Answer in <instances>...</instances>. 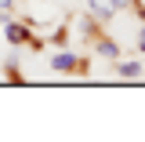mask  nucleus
<instances>
[{"label": "nucleus", "mask_w": 145, "mask_h": 142, "mask_svg": "<svg viewBox=\"0 0 145 142\" xmlns=\"http://www.w3.org/2000/svg\"><path fill=\"white\" fill-rule=\"evenodd\" d=\"M138 51L145 55V26H142V33H138Z\"/></svg>", "instance_id": "nucleus-6"}, {"label": "nucleus", "mask_w": 145, "mask_h": 142, "mask_svg": "<svg viewBox=\"0 0 145 142\" xmlns=\"http://www.w3.org/2000/svg\"><path fill=\"white\" fill-rule=\"evenodd\" d=\"M51 69L54 73H76V69H84V62L72 51H58V55H51Z\"/></svg>", "instance_id": "nucleus-1"}, {"label": "nucleus", "mask_w": 145, "mask_h": 142, "mask_svg": "<svg viewBox=\"0 0 145 142\" xmlns=\"http://www.w3.org/2000/svg\"><path fill=\"white\" fill-rule=\"evenodd\" d=\"M131 4H134V0H112V7H116V11H120V7H131Z\"/></svg>", "instance_id": "nucleus-7"}, {"label": "nucleus", "mask_w": 145, "mask_h": 142, "mask_svg": "<svg viewBox=\"0 0 145 142\" xmlns=\"http://www.w3.org/2000/svg\"><path fill=\"white\" fill-rule=\"evenodd\" d=\"M120 77H142V62H116Z\"/></svg>", "instance_id": "nucleus-5"}, {"label": "nucleus", "mask_w": 145, "mask_h": 142, "mask_svg": "<svg viewBox=\"0 0 145 142\" xmlns=\"http://www.w3.org/2000/svg\"><path fill=\"white\" fill-rule=\"evenodd\" d=\"M4 36H7V44H11V48H18V44H29V26H25V22H15V18H11V22H7V26H4Z\"/></svg>", "instance_id": "nucleus-2"}, {"label": "nucleus", "mask_w": 145, "mask_h": 142, "mask_svg": "<svg viewBox=\"0 0 145 142\" xmlns=\"http://www.w3.org/2000/svg\"><path fill=\"white\" fill-rule=\"evenodd\" d=\"M87 7H91V15H94V18H102V22H109V18L116 15L112 0H87Z\"/></svg>", "instance_id": "nucleus-3"}, {"label": "nucleus", "mask_w": 145, "mask_h": 142, "mask_svg": "<svg viewBox=\"0 0 145 142\" xmlns=\"http://www.w3.org/2000/svg\"><path fill=\"white\" fill-rule=\"evenodd\" d=\"M98 55H102V58H120V48H116L109 36H102V40H98Z\"/></svg>", "instance_id": "nucleus-4"}, {"label": "nucleus", "mask_w": 145, "mask_h": 142, "mask_svg": "<svg viewBox=\"0 0 145 142\" xmlns=\"http://www.w3.org/2000/svg\"><path fill=\"white\" fill-rule=\"evenodd\" d=\"M11 4H15V0H0V7H11Z\"/></svg>", "instance_id": "nucleus-8"}]
</instances>
